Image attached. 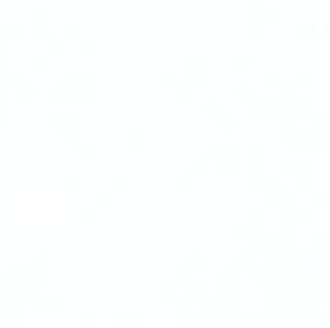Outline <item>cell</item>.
I'll use <instances>...</instances> for the list:
<instances>
[{
  "instance_id": "cell-1",
  "label": "cell",
  "mask_w": 330,
  "mask_h": 328,
  "mask_svg": "<svg viewBox=\"0 0 330 328\" xmlns=\"http://www.w3.org/2000/svg\"><path fill=\"white\" fill-rule=\"evenodd\" d=\"M95 71H83V70H66L64 73V83L70 87L73 98L83 100V98H93L95 97V89H91V83H95L93 77Z\"/></svg>"
},
{
  "instance_id": "cell-2",
  "label": "cell",
  "mask_w": 330,
  "mask_h": 328,
  "mask_svg": "<svg viewBox=\"0 0 330 328\" xmlns=\"http://www.w3.org/2000/svg\"><path fill=\"white\" fill-rule=\"evenodd\" d=\"M81 126V116H50L48 118V128L54 133H64L70 128Z\"/></svg>"
},
{
  "instance_id": "cell-3",
  "label": "cell",
  "mask_w": 330,
  "mask_h": 328,
  "mask_svg": "<svg viewBox=\"0 0 330 328\" xmlns=\"http://www.w3.org/2000/svg\"><path fill=\"white\" fill-rule=\"evenodd\" d=\"M33 31L37 39H50V31H52L50 18H39V20H35Z\"/></svg>"
},
{
  "instance_id": "cell-4",
  "label": "cell",
  "mask_w": 330,
  "mask_h": 328,
  "mask_svg": "<svg viewBox=\"0 0 330 328\" xmlns=\"http://www.w3.org/2000/svg\"><path fill=\"white\" fill-rule=\"evenodd\" d=\"M48 97L52 98V100H73V95H71V91H70V87H68L66 83H62V85H50L48 87Z\"/></svg>"
},
{
  "instance_id": "cell-5",
  "label": "cell",
  "mask_w": 330,
  "mask_h": 328,
  "mask_svg": "<svg viewBox=\"0 0 330 328\" xmlns=\"http://www.w3.org/2000/svg\"><path fill=\"white\" fill-rule=\"evenodd\" d=\"M22 79L20 70H8V68H0V85H18Z\"/></svg>"
},
{
  "instance_id": "cell-6",
  "label": "cell",
  "mask_w": 330,
  "mask_h": 328,
  "mask_svg": "<svg viewBox=\"0 0 330 328\" xmlns=\"http://www.w3.org/2000/svg\"><path fill=\"white\" fill-rule=\"evenodd\" d=\"M66 37H50L48 39V52L52 54V56H60V54H64L66 52Z\"/></svg>"
},
{
  "instance_id": "cell-7",
  "label": "cell",
  "mask_w": 330,
  "mask_h": 328,
  "mask_svg": "<svg viewBox=\"0 0 330 328\" xmlns=\"http://www.w3.org/2000/svg\"><path fill=\"white\" fill-rule=\"evenodd\" d=\"M35 93H37V89L33 83H18L16 85V95L20 100H33Z\"/></svg>"
},
{
  "instance_id": "cell-8",
  "label": "cell",
  "mask_w": 330,
  "mask_h": 328,
  "mask_svg": "<svg viewBox=\"0 0 330 328\" xmlns=\"http://www.w3.org/2000/svg\"><path fill=\"white\" fill-rule=\"evenodd\" d=\"M66 135V147L71 149V147H79L81 145V126H75V128H70V130L64 131Z\"/></svg>"
},
{
  "instance_id": "cell-9",
  "label": "cell",
  "mask_w": 330,
  "mask_h": 328,
  "mask_svg": "<svg viewBox=\"0 0 330 328\" xmlns=\"http://www.w3.org/2000/svg\"><path fill=\"white\" fill-rule=\"evenodd\" d=\"M18 37H20V23H0V41Z\"/></svg>"
},
{
  "instance_id": "cell-10",
  "label": "cell",
  "mask_w": 330,
  "mask_h": 328,
  "mask_svg": "<svg viewBox=\"0 0 330 328\" xmlns=\"http://www.w3.org/2000/svg\"><path fill=\"white\" fill-rule=\"evenodd\" d=\"M50 52H37L33 56V68L35 70H39V71H43V70H48L50 64H52V60H50Z\"/></svg>"
},
{
  "instance_id": "cell-11",
  "label": "cell",
  "mask_w": 330,
  "mask_h": 328,
  "mask_svg": "<svg viewBox=\"0 0 330 328\" xmlns=\"http://www.w3.org/2000/svg\"><path fill=\"white\" fill-rule=\"evenodd\" d=\"M81 184H83V178L79 176V174H70L64 178V187H66L68 191H77V189H81Z\"/></svg>"
},
{
  "instance_id": "cell-12",
  "label": "cell",
  "mask_w": 330,
  "mask_h": 328,
  "mask_svg": "<svg viewBox=\"0 0 330 328\" xmlns=\"http://www.w3.org/2000/svg\"><path fill=\"white\" fill-rule=\"evenodd\" d=\"M81 23H77V22H70L64 25V37L66 39H81L83 35H81Z\"/></svg>"
},
{
  "instance_id": "cell-13",
  "label": "cell",
  "mask_w": 330,
  "mask_h": 328,
  "mask_svg": "<svg viewBox=\"0 0 330 328\" xmlns=\"http://www.w3.org/2000/svg\"><path fill=\"white\" fill-rule=\"evenodd\" d=\"M79 50L81 54H95L97 52V41L95 39H79Z\"/></svg>"
},
{
  "instance_id": "cell-14",
  "label": "cell",
  "mask_w": 330,
  "mask_h": 328,
  "mask_svg": "<svg viewBox=\"0 0 330 328\" xmlns=\"http://www.w3.org/2000/svg\"><path fill=\"white\" fill-rule=\"evenodd\" d=\"M97 159V149L95 147H83L79 151V161L81 163H93Z\"/></svg>"
},
{
  "instance_id": "cell-15",
  "label": "cell",
  "mask_w": 330,
  "mask_h": 328,
  "mask_svg": "<svg viewBox=\"0 0 330 328\" xmlns=\"http://www.w3.org/2000/svg\"><path fill=\"white\" fill-rule=\"evenodd\" d=\"M33 18L35 20H39V18H50V10L47 6H39V8L33 10Z\"/></svg>"
},
{
  "instance_id": "cell-16",
  "label": "cell",
  "mask_w": 330,
  "mask_h": 328,
  "mask_svg": "<svg viewBox=\"0 0 330 328\" xmlns=\"http://www.w3.org/2000/svg\"><path fill=\"white\" fill-rule=\"evenodd\" d=\"M4 130V110H0V131Z\"/></svg>"
}]
</instances>
